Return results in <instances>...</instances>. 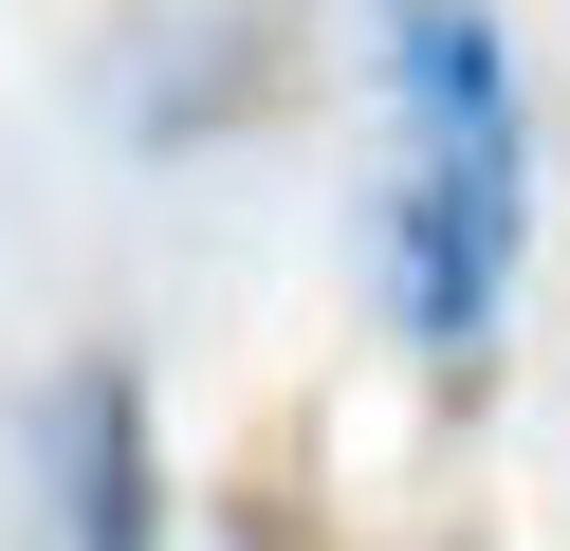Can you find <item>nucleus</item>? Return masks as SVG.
I'll return each mask as SVG.
<instances>
[{"mask_svg": "<svg viewBox=\"0 0 570 551\" xmlns=\"http://www.w3.org/2000/svg\"><path fill=\"white\" fill-rule=\"evenodd\" d=\"M460 551H479V533H460Z\"/></svg>", "mask_w": 570, "mask_h": 551, "instance_id": "nucleus-4", "label": "nucleus"}, {"mask_svg": "<svg viewBox=\"0 0 570 551\" xmlns=\"http://www.w3.org/2000/svg\"><path fill=\"white\" fill-rule=\"evenodd\" d=\"M38 496H56V551H166V460H148V386L111 350H75L38 386Z\"/></svg>", "mask_w": 570, "mask_h": 551, "instance_id": "nucleus-2", "label": "nucleus"}, {"mask_svg": "<svg viewBox=\"0 0 570 551\" xmlns=\"http://www.w3.org/2000/svg\"><path fill=\"white\" fill-rule=\"evenodd\" d=\"M222 551H350V533H332V514H313L276 460H258V478H222Z\"/></svg>", "mask_w": 570, "mask_h": 551, "instance_id": "nucleus-3", "label": "nucleus"}, {"mask_svg": "<svg viewBox=\"0 0 570 551\" xmlns=\"http://www.w3.org/2000/svg\"><path fill=\"white\" fill-rule=\"evenodd\" d=\"M515 239H533V147H405V184H386V331L479 386L497 313H515Z\"/></svg>", "mask_w": 570, "mask_h": 551, "instance_id": "nucleus-1", "label": "nucleus"}]
</instances>
